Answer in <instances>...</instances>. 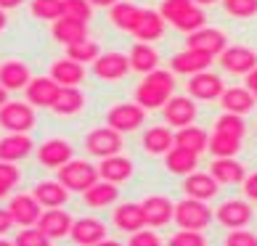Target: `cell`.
<instances>
[{"label":"cell","instance_id":"obj_1","mask_svg":"<svg viewBox=\"0 0 257 246\" xmlns=\"http://www.w3.org/2000/svg\"><path fill=\"white\" fill-rule=\"evenodd\" d=\"M175 96V72L173 69H154L149 72L144 82L136 88V101L149 109H162L165 103Z\"/></svg>","mask_w":257,"mask_h":246},{"label":"cell","instance_id":"obj_2","mask_svg":"<svg viewBox=\"0 0 257 246\" xmlns=\"http://www.w3.org/2000/svg\"><path fill=\"white\" fill-rule=\"evenodd\" d=\"M59 180L69 188V191L82 193V191H88L93 183L101 180V172H98V167H93L90 162L72 159V162H66L64 167H59Z\"/></svg>","mask_w":257,"mask_h":246},{"label":"cell","instance_id":"obj_3","mask_svg":"<svg viewBox=\"0 0 257 246\" xmlns=\"http://www.w3.org/2000/svg\"><path fill=\"white\" fill-rule=\"evenodd\" d=\"M212 220H215V212L209 209L207 201H202V198L186 196L183 201H178V204H175V222H178V228L204 230Z\"/></svg>","mask_w":257,"mask_h":246},{"label":"cell","instance_id":"obj_4","mask_svg":"<svg viewBox=\"0 0 257 246\" xmlns=\"http://www.w3.org/2000/svg\"><path fill=\"white\" fill-rule=\"evenodd\" d=\"M37 122L35 106L30 101H8L0 106V127L8 132H30Z\"/></svg>","mask_w":257,"mask_h":246},{"label":"cell","instance_id":"obj_5","mask_svg":"<svg viewBox=\"0 0 257 246\" xmlns=\"http://www.w3.org/2000/svg\"><path fill=\"white\" fill-rule=\"evenodd\" d=\"M146 122V109L141 106L138 101H130V103H117V106H111L106 111V125L119 130L122 135L125 132H133L138 127H144Z\"/></svg>","mask_w":257,"mask_h":246},{"label":"cell","instance_id":"obj_6","mask_svg":"<svg viewBox=\"0 0 257 246\" xmlns=\"http://www.w3.org/2000/svg\"><path fill=\"white\" fill-rule=\"evenodd\" d=\"M85 151L90 156H98V159H106L114 156L122 151V132L114 130V127H96L85 135Z\"/></svg>","mask_w":257,"mask_h":246},{"label":"cell","instance_id":"obj_7","mask_svg":"<svg viewBox=\"0 0 257 246\" xmlns=\"http://www.w3.org/2000/svg\"><path fill=\"white\" fill-rule=\"evenodd\" d=\"M162 114H165V122L170 127H188L196 119V101L191 96H173L162 106Z\"/></svg>","mask_w":257,"mask_h":246},{"label":"cell","instance_id":"obj_8","mask_svg":"<svg viewBox=\"0 0 257 246\" xmlns=\"http://www.w3.org/2000/svg\"><path fill=\"white\" fill-rule=\"evenodd\" d=\"M59 93H61V85L56 82L51 74L48 77H32L30 85L24 88V96H27V101H30L35 109H53Z\"/></svg>","mask_w":257,"mask_h":246},{"label":"cell","instance_id":"obj_9","mask_svg":"<svg viewBox=\"0 0 257 246\" xmlns=\"http://www.w3.org/2000/svg\"><path fill=\"white\" fill-rule=\"evenodd\" d=\"M8 212H11L14 222L27 228V225H37L40 214L45 212V206L35 198V193H16L8 201Z\"/></svg>","mask_w":257,"mask_h":246},{"label":"cell","instance_id":"obj_10","mask_svg":"<svg viewBox=\"0 0 257 246\" xmlns=\"http://www.w3.org/2000/svg\"><path fill=\"white\" fill-rule=\"evenodd\" d=\"M35 154H37V162L43 167L59 169V167H64L66 162L74 159V148H72L69 140H64V138H51V140H45V143L37 146Z\"/></svg>","mask_w":257,"mask_h":246},{"label":"cell","instance_id":"obj_11","mask_svg":"<svg viewBox=\"0 0 257 246\" xmlns=\"http://www.w3.org/2000/svg\"><path fill=\"white\" fill-rule=\"evenodd\" d=\"M130 69V56L125 53H117V51H111V53H101L96 61H93V74H96L98 80H106V82H117L122 80Z\"/></svg>","mask_w":257,"mask_h":246},{"label":"cell","instance_id":"obj_12","mask_svg":"<svg viewBox=\"0 0 257 246\" xmlns=\"http://www.w3.org/2000/svg\"><path fill=\"white\" fill-rule=\"evenodd\" d=\"M220 66L228 74H249L252 69H257V53L246 45H228L220 53Z\"/></svg>","mask_w":257,"mask_h":246},{"label":"cell","instance_id":"obj_13","mask_svg":"<svg viewBox=\"0 0 257 246\" xmlns=\"http://www.w3.org/2000/svg\"><path fill=\"white\" fill-rule=\"evenodd\" d=\"M186 88H188V96H191L194 101H215L225 93L223 80L217 77V74H212L209 69L199 72V74H191Z\"/></svg>","mask_w":257,"mask_h":246},{"label":"cell","instance_id":"obj_14","mask_svg":"<svg viewBox=\"0 0 257 246\" xmlns=\"http://www.w3.org/2000/svg\"><path fill=\"white\" fill-rule=\"evenodd\" d=\"M217 222L223 225V228L233 230V228H246V225L252 222V206L241 201V198H231V201H223L217 206Z\"/></svg>","mask_w":257,"mask_h":246},{"label":"cell","instance_id":"obj_15","mask_svg":"<svg viewBox=\"0 0 257 246\" xmlns=\"http://www.w3.org/2000/svg\"><path fill=\"white\" fill-rule=\"evenodd\" d=\"M186 45L194 51H204L209 56H220L228 48V37L220 30H212V27H202L191 35H186Z\"/></svg>","mask_w":257,"mask_h":246},{"label":"cell","instance_id":"obj_16","mask_svg":"<svg viewBox=\"0 0 257 246\" xmlns=\"http://www.w3.org/2000/svg\"><path fill=\"white\" fill-rule=\"evenodd\" d=\"M212 59L215 56H209L204 51H194V48H186L175 53L173 59H170V69H173L175 74H199V72H207L209 66H212Z\"/></svg>","mask_w":257,"mask_h":246},{"label":"cell","instance_id":"obj_17","mask_svg":"<svg viewBox=\"0 0 257 246\" xmlns=\"http://www.w3.org/2000/svg\"><path fill=\"white\" fill-rule=\"evenodd\" d=\"M69 238L77 246H101L106 241V225L101 220H93V217H82V220L72 222Z\"/></svg>","mask_w":257,"mask_h":246},{"label":"cell","instance_id":"obj_18","mask_svg":"<svg viewBox=\"0 0 257 246\" xmlns=\"http://www.w3.org/2000/svg\"><path fill=\"white\" fill-rule=\"evenodd\" d=\"M209 172L220 185H239L246 180V167L236 156H215L209 164Z\"/></svg>","mask_w":257,"mask_h":246},{"label":"cell","instance_id":"obj_19","mask_svg":"<svg viewBox=\"0 0 257 246\" xmlns=\"http://www.w3.org/2000/svg\"><path fill=\"white\" fill-rule=\"evenodd\" d=\"M35 143L32 138L27 135V132H8L6 138H0V162H22V159H27L32 154Z\"/></svg>","mask_w":257,"mask_h":246},{"label":"cell","instance_id":"obj_20","mask_svg":"<svg viewBox=\"0 0 257 246\" xmlns=\"http://www.w3.org/2000/svg\"><path fill=\"white\" fill-rule=\"evenodd\" d=\"M114 220V228L122 230V233H136L141 228H146V214H144V204H136V201H125L119 204L111 214Z\"/></svg>","mask_w":257,"mask_h":246},{"label":"cell","instance_id":"obj_21","mask_svg":"<svg viewBox=\"0 0 257 246\" xmlns=\"http://www.w3.org/2000/svg\"><path fill=\"white\" fill-rule=\"evenodd\" d=\"M165 27H167V19L162 16L159 11H154V8H144L133 35H136L138 43H154V40H159V37L165 35Z\"/></svg>","mask_w":257,"mask_h":246},{"label":"cell","instance_id":"obj_22","mask_svg":"<svg viewBox=\"0 0 257 246\" xmlns=\"http://www.w3.org/2000/svg\"><path fill=\"white\" fill-rule=\"evenodd\" d=\"M37 228H40L45 235H48L51 241L64 238V235H69V230H72V214L64 212L61 206L45 209V212L40 214V220H37Z\"/></svg>","mask_w":257,"mask_h":246},{"label":"cell","instance_id":"obj_23","mask_svg":"<svg viewBox=\"0 0 257 246\" xmlns=\"http://www.w3.org/2000/svg\"><path fill=\"white\" fill-rule=\"evenodd\" d=\"M141 204H144L146 225H151V228H165L167 222L175 220V204L167 196H149Z\"/></svg>","mask_w":257,"mask_h":246},{"label":"cell","instance_id":"obj_24","mask_svg":"<svg viewBox=\"0 0 257 246\" xmlns=\"http://www.w3.org/2000/svg\"><path fill=\"white\" fill-rule=\"evenodd\" d=\"M51 35L56 43H61L66 48V45L88 40V22H80V19H72V16H61L59 22H53Z\"/></svg>","mask_w":257,"mask_h":246},{"label":"cell","instance_id":"obj_25","mask_svg":"<svg viewBox=\"0 0 257 246\" xmlns=\"http://www.w3.org/2000/svg\"><path fill=\"white\" fill-rule=\"evenodd\" d=\"M141 146H144L146 154L151 156H165L170 148L175 146V132L170 130V125H157V127H149L141 138Z\"/></svg>","mask_w":257,"mask_h":246},{"label":"cell","instance_id":"obj_26","mask_svg":"<svg viewBox=\"0 0 257 246\" xmlns=\"http://www.w3.org/2000/svg\"><path fill=\"white\" fill-rule=\"evenodd\" d=\"M217 188H220V183L212 177V172H191V175H186V180H183V193L191 196V198H202V201L215 198Z\"/></svg>","mask_w":257,"mask_h":246},{"label":"cell","instance_id":"obj_27","mask_svg":"<svg viewBox=\"0 0 257 246\" xmlns=\"http://www.w3.org/2000/svg\"><path fill=\"white\" fill-rule=\"evenodd\" d=\"M196 164H199V154H196V151L183 148V146H173V148L165 154L167 172H173V175H178V177H186V175L196 172Z\"/></svg>","mask_w":257,"mask_h":246},{"label":"cell","instance_id":"obj_28","mask_svg":"<svg viewBox=\"0 0 257 246\" xmlns=\"http://www.w3.org/2000/svg\"><path fill=\"white\" fill-rule=\"evenodd\" d=\"M51 77L61 85V88H77V85L85 80V64L69 59V56H64V59L53 61L51 66Z\"/></svg>","mask_w":257,"mask_h":246},{"label":"cell","instance_id":"obj_29","mask_svg":"<svg viewBox=\"0 0 257 246\" xmlns=\"http://www.w3.org/2000/svg\"><path fill=\"white\" fill-rule=\"evenodd\" d=\"M98 172H101V180H109V183H125L133 177V172H136V167H133V162L127 156L122 154H114V156H106L101 159L98 164Z\"/></svg>","mask_w":257,"mask_h":246},{"label":"cell","instance_id":"obj_30","mask_svg":"<svg viewBox=\"0 0 257 246\" xmlns=\"http://www.w3.org/2000/svg\"><path fill=\"white\" fill-rule=\"evenodd\" d=\"M35 198L40 201L45 209H53V206H64L69 201V188H66L61 180H40L35 188H32Z\"/></svg>","mask_w":257,"mask_h":246},{"label":"cell","instance_id":"obj_31","mask_svg":"<svg viewBox=\"0 0 257 246\" xmlns=\"http://www.w3.org/2000/svg\"><path fill=\"white\" fill-rule=\"evenodd\" d=\"M220 103H223L225 111H231V114L246 117L254 109L257 96H254L249 88H246V85H244V88H225V93L220 96Z\"/></svg>","mask_w":257,"mask_h":246},{"label":"cell","instance_id":"obj_32","mask_svg":"<svg viewBox=\"0 0 257 246\" xmlns=\"http://www.w3.org/2000/svg\"><path fill=\"white\" fill-rule=\"evenodd\" d=\"M117 198H119L117 183H109V180H98V183H93L88 191H82V201H85V206H90V209L111 206Z\"/></svg>","mask_w":257,"mask_h":246},{"label":"cell","instance_id":"obj_33","mask_svg":"<svg viewBox=\"0 0 257 246\" xmlns=\"http://www.w3.org/2000/svg\"><path fill=\"white\" fill-rule=\"evenodd\" d=\"M30 66L24 61H6L0 64V85L6 90H24L30 85Z\"/></svg>","mask_w":257,"mask_h":246},{"label":"cell","instance_id":"obj_34","mask_svg":"<svg viewBox=\"0 0 257 246\" xmlns=\"http://www.w3.org/2000/svg\"><path fill=\"white\" fill-rule=\"evenodd\" d=\"M130 69L133 72H141V74H149V72H154L159 69V53L151 48L149 43H136L130 48Z\"/></svg>","mask_w":257,"mask_h":246},{"label":"cell","instance_id":"obj_35","mask_svg":"<svg viewBox=\"0 0 257 246\" xmlns=\"http://www.w3.org/2000/svg\"><path fill=\"white\" fill-rule=\"evenodd\" d=\"M175 146H183L188 151H196V154H202V151L209 148V132L196 127V125H188V127H180L175 132Z\"/></svg>","mask_w":257,"mask_h":246},{"label":"cell","instance_id":"obj_36","mask_svg":"<svg viewBox=\"0 0 257 246\" xmlns=\"http://www.w3.org/2000/svg\"><path fill=\"white\" fill-rule=\"evenodd\" d=\"M85 106V96L80 88H61L59 98L53 103V111L59 117H72V114H80Z\"/></svg>","mask_w":257,"mask_h":246},{"label":"cell","instance_id":"obj_37","mask_svg":"<svg viewBox=\"0 0 257 246\" xmlns=\"http://www.w3.org/2000/svg\"><path fill=\"white\" fill-rule=\"evenodd\" d=\"M141 11H144V8H138L133 3H117V6L109 8V19L114 22L117 30L133 32V30H136V24H138V19H141Z\"/></svg>","mask_w":257,"mask_h":246},{"label":"cell","instance_id":"obj_38","mask_svg":"<svg viewBox=\"0 0 257 246\" xmlns=\"http://www.w3.org/2000/svg\"><path fill=\"white\" fill-rule=\"evenodd\" d=\"M239 148H241V138H236V135H228V132H212L209 135V154L212 156H236L239 154Z\"/></svg>","mask_w":257,"mask_h":246},{"label":"cell","instance_id":"obj_39","mask_svg":"<svg viewBox=\"0 0 257 246\" xmlns=\"http://www.w3.org/2000/svg\"><path fill=\"white\" fill-rule=\"evenodd\" d=\"M66 56L74 61H80V64H93L101 56V48H98V43L96 40H80V43H74V45H66Z\"/></svg>","mask_w":257,"mask_h":246},{"label":"cell","instance_id":"obj_40","mask_svg":"<svg viewBox=\"0 0 257 246\" xmlns=\"http://www.w3.org/2000/svg\"><path fill=\"white\" fill-rule=\"evenodd\" d=\"M32 16L40 22H59L64 16V0H32Z\"/></svg>","mask_w":257,"mask_h":246},{"label":"cell","instance_id":"obj_41","mask_svg":"<svg viewBox=\"0 0 257 246\" xmlns=\"http://www.w3.org/2000/svg\"><path fill=\"white\" fill-rule=\"evenodd\" d=\"M204 24H207V16H204V11H202V6L188 8L183 16H178L175 22H173L175 30H178V32H186V35H191V32H196V30H202Z\"/></svg>","mask_w":257,"mask_h":246},{"label":"cell","instance_id":"obj_42","mask_svg":"<svg viewBox=\"0 0 257 246\" xmlns=\"http://www.w3.org/2000/svg\"><path fill=\"white\" fill-rule=\"evenodd\" d=\"M215 130L217 132H228V135H236V138H241L246 135V122L241 114H231V111H225V114H220L215 119Z\"/></svg>","mask_w":257,"mask_h":246},{"label":"cell","instance_id":"obj_43","mask_svg":"<svg viewBox=\"0 0 257 246\" xmlns=\"http://www.w3.org/2000/svg\"><path fill=\"white\" fill-rule=\"evenodd\" d=\"M223 8L233 19H252L257 16V0H223Z\"/></svg>","mask_w":257,"mask_h":246},{"label":"cell","instance_id":"obj_44","mask_svg":"<svg viewBox=\"0 0 257 246\" xmlns=\"http://www.w3.org/2000/svg\"><path fill=\"white\" fill-rule=\"evenodd\" d=\"M16 246H48L51 238L45 235L37 225H27V228H22V233L14 238Z\"/></svg>","mask_w":257,"mask_h":246},{"label":"cell","instance_id":"obj_45","mask_svg":"<svg viewBox=\"0 0 257 246\" xmlns=\"http://www.w3.org/2000/svg\"><path fill=\"white\" fill-rule=\"evenodd\" d=\"M194 6H196L194 0H165L162 8H159V14L167 19V24H173L178 16H183L188 8H194Z\"/></svg>","mask_w":257,"mask_h":246},{"label":"cell","instance_id":"obj_46","mask_svg":"<svg viewBox=\"0 0 257 246\" xmlns=\"http://www.w3.org/2000/svg\"><path fill=\"white\" fill-rule=\"evenodd\" d=\"M64 16L80 19V22H90V16H93L90 0H64Z\"/></svg>","mask_w":257,"mask_h":246},{"label":"cell","instance_id":"obj_47","mask_svg":"<svg viewBox=\"0 0 257 246\" xmlns=\"http://www.w3.org/2000/svg\"><path fill=\"white\" fill-rule=\"evenodd\" d=\"M207 238L202 235V230L194 228H180L173 238H170V246H204Z\"/></svg>","mask_w":257,"mask_h":246},{"label":"cell","instance_id":"obj_48","mask_svg":"<svg viewBox=\"0 0 257 246\" xmlns=\"http://www.w3.org/2000/svg\"><path fill=\"white\" fill-rule=\"evenodd\" d=\"M130 246H159V235L157 230H151V225H146V228H141L136 233H130V238H127Z\"/></svg>","mask_w":257,"mask_h":246},{"label":"cell","instance_id":"obj_49","mask_svg":"<svg viewBox=\"0 0 257 246\" xmlns=\"http://www.w3.org/2000/svg\"><path fill=\"white\" fill-rule=\"evenodd\" d=\"M225 246H257V235L246 228H233L225 235Z\"/></svg>","mask_w":257,"mask_h":246},{"label":"cell","instance_id":"obj_50","mask_svg":"<svg viewBox=\"0 0 257 246\" xmlns=\"http://www.w3.org/2000/svg\"><path fill=\"white\" fill-rule=\"evenodd\" d=\"M241 185H244V193H246V198H249V201H257V172L246 175V180H244Z\"/></svg>","mask_w":257,"mask_h":246},{"label":"cell","instance_id":"obj_51","mask_svg":"<svg viewBox=\"0 0 257 246\" xmlns=\"http://www.w3.org/2000/svg\"><path fill=\"white\" fill-rule=\"evenodd\" d=\"M11 225H16L14 217H11V212H8V209H0V235L11 230Z\"/></svg>","mask_w":257,"mask_h":246},{"label":"cell","instance_id":"obj_52","mask_svg":"<svg viewBox=\"0 0 257 246\" xmlns=\"http://www.w3.org/2000/svg\"><path fill=\"white\" fill-rule=\"evenodd\" d=\"M244 80H246V88H249L252 93H257V69H252Z\"/></svg>","mask_w":257,"mask_h":246},{"label":"cell","instance_id":"obj_53","mask_svg":"<svg viewBox=\"0 0 257 246\" xmlns=\"http://www.w3.org/2000/svg\"><path fill=\"white\" fill-rule=\"evenodd\" d=\"M22 3L24 0H0V8H3V11H14V8H19Z\"/></svg>","mask_w":257,"mask_h":246},{"label":"cell","instance_id":"obj_54","mask_svg":"<svg viewBox=\"0 0 257 246\" xmlns=\"http://www.w3.org/2000/svg\"><path fill=\"white\" fill-rule=\"evenodd\" d=\"M117 3H119V0H90V6H98V8H111Z\"/></svg>","mask_w":257,"mask_h":246},{"label":"cell","instance_id":"obj_55","mask_svg":"<svg viewBox=\"0 0 257 246\" xmlns=\"http://www.w3.org/2000/svg\"><path fill=\"white\" fill-rule=\"evenodd\" d=\"M8 191H14V188L8 185V183L3 180V177H0V198H3V196H8Z\"/></svg>","mask_w":257,"mask_h":246},{"label":"cell","instance_id":"obj_56","mask_svg":"<svg viewBox=\"0 0 257 246\" xmlns=\"http://www.w3.org/2000/svg\"><path fill=\"white\" fill-rule=\"evenodd\" d=\"M6 27H8V16H6V11H3V8H0V32H3Z\"/></svg>","mask_w":257,"mask_h":246},{"label":"cell","instance_id":"obj_57","mask_svg":"<svg viewBox=\"0 0 257 246\" xmlns=\"http://www.w3.org/2000/svg\"><path fill=\"white\" fill-rule=\"evenodd\" d=\"M6 103H8V90L0 85V106H6Z\"/></svg>","mask_w":257,"mask_h":246},{"label":"cell","instance_id":"obj_58","mask_svg":"<svg viewBox=\"0 0 257 246\" xmlns=\"http://www.w3.org/2000/svg\"><path fill=\"white\" fill-rule=\"evenodd\" d=\"M196 6H212V3H217V0H194Z\"/></svg>","mask_w":257,"mask_h":246},{"label":"cell","instance_id":"obj_59","mask_svg":"<svg viewBox=\"0 0 257 246\" xmlns=\"http://www.w3.org/2000/svg\"><path fill=\"white\" fill-rule=\"evenodd\" d=\"M0 246H8V241H0Z\"/></svg>","mask_w":257,"mask_h":246},{"label":"cell","instance_id":"obj_60","mask_svg":"<svg viewBox=\"0 0 257 246\" xmlns=\"http://www.w3.org/2000/svg\"><path fill=\"white\" fill-rule=\"evenodd\" d=\"M254 96H257V93H254Z\"/></svg>","mask_w":257,"mask_h":246}]
</instances>
